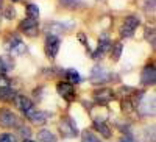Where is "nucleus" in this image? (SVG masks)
<instances>
[{
	"label": "nucleus",
	"mask_w": 156,
	"mask_h": 142,
	"mask_svg": "<svg viewBox=\"0 0 156 142\" xmlns=\"http://www.w3.org/2000/svg\"><path fill=\"white\" fill-rule=\"evenodd\" d=\"M5 45H6L8 51H9V53H11L12 56L23 55V53H25V50H27V45H25V44H23V41L20 39L19 36H16V34L9 36Z\"/></svg>",
	"instance_id": "nucleus-1"
},
{
	"label": "nucleus",
	"mask_w": 156,
	"mask_h": 142,
	"mask_svg": "<svg viewBox=\"0 0 156 142\" xmlns=\"http://www.w3.org/2000/svg\"><path fill=\"white\" fill-rule=\"evenodd\" d=\"M139 19L136 16H126L123 19V23L120 27V36L122 37H131L134 34V30L139 27Z\"/></svg>",
	"instance_id": "nucleus-2"
},
{
	"label": "nucleus",
	"mask_w": 156,
	"mask_h": 142,
	"mask_svg": "<svg viewBox=\"0 0 156 142\" xmlns=\"http://www.w3.org/2000/svg\"><path fill=\"white\" fill-rule=\"evenodd\" d=\"M73 28V23H66V22H48L45 23L44 31L48 36H58L64 31H69Z\"/></svg>",
	"instance_id": "nucleus-3"
},
{
	"label": "nucleus",
	"mask_w": 156,
	"mask_h": 142,
	"mask_svg": "<svg viewBox=\"0 0 156 142\" xmlns=\"http://www.w3.org/2000/svg\"><path fill=\"white\" fill-rule=\"evenodd\" d=\"M59 131L64 137H75L78 134V128H76L73 119L66 115V117H62L61 122H59Z\"/></svg>",
	"instance_id": "nucleus-4"
},
{
	"label": "nucleus",
	"mask_w": 156,
	"mask_h": 142,
	"mask_svg": "<svg viewBox=\"0 0 156 142\" xmlns=\"http://www.w3.org/2000/svg\"><path fill=\"white\" fill-rule=\"evenodd\" d=\"M25 115H27L28 120H31V122L36 123V125H44V123L50 119L51 114H48V112H45V111H42V109H36V108L33 106L30 111L25 112Z\"/></svg>",
	"instance_id": "nucleus-5"
},
{
	"label": "nucleus",
	"mask_w": 156,
	"mask_h": 142,
	"mask_svg": "<svg viewBox=\"0 0 156 142\" xmlns=\"http://www.w3.org/2000/svg\"><path fill=\"white\" fill-rule=\"evenodd\" d=\"M59 47H61V39L58 36H48L47 34V39H45V53L50 59L56 58L58 51H59Z\"/></svg>",
	"instance_id": "nucleus-6"
},
{
	"label": "nucleus",
	"mask_w": 156,
	"mask_h": 142,
	"mask_svg": "<svg viewBox=\"0 0 156 142\" xmlns=\"http://www.w3.org/2000/svg\"><path fill=\"white\" fill-rule=\"evenodd\" d=\"M19 28H20L25 34H27V36L34 37V36H37L39 25H37V20H36V19H30V17H27V19H23V20L20 22Z\"/></svg>",
	"instance_id": "nucleus-7"
},
{
	"label": "nucleus",
	"mask_w": 156,
	"mask_h": 142,
	"mask_svg": "<svg viewBox=\"0 0 156 142\" xmlns=\"http://www.w3.org/2000/svg\"><path fill=\"white\" fill-rule=\"evenodd\" d=\"M17 115L12 112V111H9V109H6V108H3V109H0V125L2 126H5V128H12V126H16L17 125Z\"/></svg>",
	"instance_id": "nucleus-8"
},
{
	"label": "nucleus",
	"mask_w": 156,
	"mask_h": 142,
	"mask_svg": "<svg viewBox=\"0 0 156 142\" xmlns=\"http://www.w3.org/2000/svg\"><path fill=\"white\" fill-rule=\"evenodd\" d=\"M92 95H94V100L98 103H108L114 98V91L109 87H100V89H95Z\"/></svg>",
	"instance_id": "nucleus-9"
},
{
	"label": "nucleus",
	"mask_w": 156,
	"mask_h": 142,
	"mask_svg": "<svg viewBox=\"0 0 156 142\" xmlns=\"http://www.w3.org/2000/svg\"><path fill=\"white\" fill-rule=\"evenodd\" d=\"M156 80V72H154V66H145L144 70L140 73V83L144 86H153Z\"/></svg>",
	"instance_id": "nucleus-10"
},
{
	"label": "nucleus",
	"mask_w": 156,
	"mask_h": 142,
	"mask_svg": "<svg viewBox=\"0 0 156 142\" xmlns=\"http://www.w3.org/2000/svg\"><path fill=\"white\" fill-rule=\"evenodd\" d=\"M56 89H58V94L61 97H64L66 100H73L75 89H73V84H70L69 81H59L56 84Z\"/></svg>",
	"instance_id": "nucleus-11"
},
{
	"label": "nucleus",
	"mask_w": 156,
	"mask_h": 142,
	"mask_svg": "<svg viewBox=\"0 0 156 142\" xmlns=\"http://www.w3.org/2000/svg\"><path fill=\"white\" fill-rule=\"evenodd\" d=\"M90 80L94 83H105L108 80H111V76L108 75V72L103 69V67H94L92 69V73H90Z\"/></svg>",
	"instance_id": "nucleus-12"
},
{
	"label": "nucleus",
	"mask_w": 156,
	"mask_h": 142,
	"mask_svg": "<svg viewBox=\"0 0 156 142\" xmlns=\"http://www.w3.org/2000/svg\"><path fill=\"white\" fill-rule=\"evenodd\" d=\"M14 103H16V106H17L23 114L33 108L31 100H30L28 97H25V95H16V97H14Z\"/></svg>",
	"instance_id": "nucleus-13"
},
{
	"label": "nucleus",
	"mask_w": 156,
	"mask_h": 142,
	"mask_svg": "<svg viewBox=\"0 0 156 142\" xmlns=\"http://www.w3.org/2000/svg\"><path fill=\"white\" fill-rule=\"evenodd\" d=\"M109 47H111V41L108 39L106 36H103L101 39L98 41V47H97V50H95V53H94V58L97 59L98 56H101V55L105 53V51H106V50H108Z\"/></svg>",
	"instance_id": "nucleus-14"
},
{
	"label": "nucleus",
	"mask_w": 156,
	"mask_h": 142,
	"mask_svg": "<svg viewBox=\"0 0 156 142\" xmlns=\"http://www.w3.org/2000/svg\"><path fill=\"white\" fill-rule=\"evenodd\" d=\"M94 128H95V130H97L103 137H106V139L111 137V128H109L105 122H103V120H95V122H94Z\"/></svg>",
	"instance_id": "nucleus-15"
},
{
	"label": "nucleus",
	"mask_w": 156,
	"mask_h": 142,
	"mask_svg": "<svg viewBox=\"0 0 156 142\" xmlns=\"http://www.w3.org/2000/svg\"><path fill=\"white\" fill-rule=\"evenodd\" d=\"M14 67V62L9 58H5V56H0V75H5L8 70H11Z\"/></svg>",
	"instance_id": "nucleus-16"
},
{
	"label": "nucleus",
	"mask_w": 156,
	"mask_h": 142,
	"mask_svg": "<svg viewBox=\"0 0 156 142\" xmlns=\"http://www.w3.org/2000/svg\"><path fill=\"white\" fill-rule=\"evenodd\" d=\"M37 139L41 142H56V136L48 130H41L37 133Z\"/></svg>",
	"instance_id": "nucleus-17"
},
{
	"label": "nucleus",
	"mask_w": 156,
	"mask_h": 142,
	"mask_svg": "<svg viewBox=\"0 0 156 142\" xmlns=\"http://www.w3.org/2000/svg\"><path fill=\"white\" fill-rule=\"evenodd\" d=\"M59 3L64 5V6H67V8H70V9H78V8L84 6L83 0H59Z\"/></svg>",
	"instance_id": "nucleus-18"
},
{
	"label": "nucleus",
	"mask_w": 156,
	"mask_h": 142,
	"mask_svg": "<svg viewBox=\"0 0 156 142\" xmlns=\"http://www.w3.org/2000/svg\"><path fill=\"white\" fill-rule=\"evenodd\" d=\"M16 92L11 87H0V100H14Z\"/></svg>",
	"instance_id": "nucleus-19"
},
{
	"label": "nucleus",
	"mask_w": 156,
	"mask_h": 142,
	"mask_svg": "<svg viewBox=\"0 0 156 142\" xmlns=\"http://www.w3.org/2000/svg\"><path fill=\"white\" fill-rule=\"evenodd\" d=\"M122 50H123V47H122L120 42H115L114 47L111 45V58L114 61H119L120 59V55H122Z\"/></svg>",
	"instance_id": "nucleus-20"
},
{
	"label": "nucleus",
	"mask_w": 156,
	"mask_h": 142,
	"mask_svg": "<svg viewBox=\"0 0 156 142\" xmlns=\"http://www.w3.org/2000/svg\"><path fill=\"white\" fill-rule=\"evenodd\" d=\"M66 76L69 78V83L70 84H76V83H80V73H78V70H75V69H69V70H66Z\"/></svg>",
	"instance_id": "nucleus-21"
},
{
	"label": "nucleus",
	"mask_w": 156,
	"mask_h": 142,
	"mask_svg": "<svg viewBox=\"0 0 156 142\" xmlns=\"http://www.w3.org/2000/svg\"><path fill=\"white\" fill-rule=\"evenodd\" d=\"M27 14H28L30 19H36L37 20V17H39V8H37V5L28 3L27 5Z\"/></svg>",
	"instance_id": "nucleus-22"
},
{
	"label": "nucleus",
	"mask_w": 156,
	"mask_h": 142,
	"mask_svg": "<svg viewBox=\"0 0 156 142\" xmlns=\"http://www.w3.org/2000/svg\"><path fill=\"white\" fill-rule=\"evenodd\" d=\"M81 142H100L98 137L95 134H92L90 131H84L83 136H81Z\"/></svg>",
	"instance_id": "nucleus-23"
},
{
	"label": "nucleus",
	"mask_w": 156,
	"mask_h": 142,
	"mask_svg": "<svg viewBox=\"0 0 156 142\" xmlns=\"http://www.w3.org/2000/svg\"><path fill=\"white\" fill-rule=\"evenodd\" d=\"M3 14H5V17L6 19H14L16 17V9L14 8H12V6H6L5 9H3Z\"/></svg>",
	"instance_id": "nucleus-24"
},
{
	"label": "nucleus",
	"mask_w": 156,
	"mask_h": 142,
	"mask_svg": "<svg viewBox=\"0 0 156 142\" xmlns=\"http://www.w3.org/2000/svg\"><path fill=\"white\" fill-rule=\"evenodd\" d=\"M0 142H16V137L9 133H3L0 134Z\"/></svg>",
	"instance_id": "nucleus-25"
},
{
	"label": "nucleus",
	"mask_w": 156,
	"mask_h": 142,
	"mask_svg": "<svg viewBox=\"0 0 156 142\" xmlns=\"http://www.w3.org/2000/svg\"><path fill=\"white\" fill-rule=\"evenodd\" d=\"M145 39H151V45H154V28H147L145 30Z\"/></svg>",
	"instance_id": "nucleus-26"
},
{
	"label": "nucleus",
	"mask_w": 156,
	"mask_h": 142,
	"mask_svg": "<svg viewBox=\"0 0 156 142\" xmlns=\"http://www.w3.org/2000/svg\"><path fill=\"white\" fill-rule=\"evenodd\" d=\"M9 84H11V81L6 78V76L5 75H0V87H11Z\"/></svg>",
	"instance_id": "nucleus-27"
},
{
	"label": "nucleus",
	"mask_w": 156,
	"mask_h": 142,
	"mask_svg": "<svg viewBox=\"0 0 156 142\" xmlns=\"http://www.w3.org/2000/svg\"><path fill=\"white\" fill-rule=\"evenodd\" d=\"M19 131L22 133L23 137H28V136H30V128H28V126H20V128H19Z\"/></svg>",
	"instance_id": "nucleus-28"
},
{
	"label": "nucleus",
	"mask_w": 156,
	"mask_h": 142,
	"mask_svg": "<svg viewBox=\"0 0 156 142\" xmlns=\"http://www.w3.org/2000/svg\"><path fill=\"white\" fill-rule=\"evenodd\" d=\"M119 142H133V140H131V139H120Z\"/></svg>",
	"instance_id": "nucleus-29"
},
{
	"label": "nucleus",
	"mask_w": 156,
	"mask_h": 142,
	"mask_svg": "<svg viewBox=\"0 0 156 142\" xmlns=\"http://www.w3.org/2000/svg\"><path fill=\"white\" fill-rule=\"evenodd\" d=\"M23 142H33V140H30V139H25Z\"/></svg>",
	"instance_id": "nucleus-30"
},
{
	"label": "nucleus",
	"mask_w": 156,
	"mask_h": 142,
	"mask_svg": "<svg viewBox=\"0 0 156 142\" xmlns=\"http://www.w3.org/2000/svg\"><path fill=\"white\" fill-rule=\"evenodd\" d=\"M0 8H2V0H0ZM0 12H2V9H0Z\"/></svg>",
	"instance_id": "nucleus-31"
},
{
	"label": "nucleus",
	"mask_w": 156,
	"mask_h": 142,
	"mask_svg": "<svg viewBox=\"0 0 156 142\" xmlns=\"http://www.w3.org/2000/svg\"><path fill=\"white\" fill-rule=\"evenodd\" d=\"M12 2H19V0H12Z\"/></svg>",
	"instance_id": "nucleus-32"
}]
</instances>
